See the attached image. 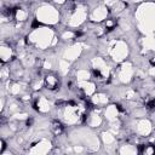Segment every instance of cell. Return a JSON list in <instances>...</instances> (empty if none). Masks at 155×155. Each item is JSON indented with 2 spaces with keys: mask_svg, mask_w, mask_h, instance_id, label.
Returning <instances> with one entry per match:
<instances>
[{
  "mask_svg": "<svg viewBox=\"0 0 155 155\" xmlns=\"http://www.w3.org/2000/svg\"><path fill=\"white\" fill-rule=\"evenodd\" d=\"M31 40L35 41L38 44L39 47L41 48H45L46 46L50 45V41H51V38H52V33L50 30H45V29H38L35 30L31 35H30Z\"/></svg>",
  "mask_w": 155,
  "mask_h": 155,
  "instance_id": "6da1fadb",
  "label": "cell"
},
{
  "mask_svg": "<svg viewBox=\"0 0 155 155\" xmlns=\"http://www.w3.org/2000/svg\"><path fill=\"white\" fill-rule=\"evenodd\" d=\"M38 18L45 23H56L58 19V12L51 6H44L38 11Z\"/></svg>",
  "mask_w": 155,
  "mask_h": 155,
  "instance_id": "7a4b0ae2",
  "label": "cell"
},
{
  "mask_svg": "<svg viewBox=\"0 0 155 155\" xmlns=\"http://www.w3.org/2000/svg\"><path fill=\"white\" fill-rule=\"evenodd\" d=\"M111 53H113L114 59L121 61V59H124V57L127 54V47H126V45H125L124 42L117 41V42H115V45H114V47H113V50H111Z\"/></svg>",
  "mask_w": 155,
  "mask_h": 155,
  "instance_id": "3957f363",
  "label": "cell"
},
{
  "mask_svg": "<svg viewBox=\"0 0 155 155\" xmlns=\"http://www.w3.org/2000/svg\"><path fill=\"white\" fill-rule=\"evenodd\" d=\"M50 149V143L47 142H40L39 144L34 145L31 148L30 155H45Z\"/></svg>",
  "mask_w": 155,
  "mask_h": 155,
  "instance_id": "277c9868",
  "label": "cell"
},
{
  "mask_svg": "<svg viewBox=\"0 0 155 155\" xmlns=\"http://www.w3.org/2000/svg\"><path fill=\"white\" fill-rule=\"evenodd\" d=\"M132 76V68L131 65L127 63L125 64L122 68H121V71H120V80L124 81V82H128Z\"/></svg>",
  "mask_w": 155,
  "mask_h": 155,
  "instance_id": "5b68a950",
  "label": "cell"
},
{
  "mask_svg": "<svg viewBox=\"0 0 155 155\" xmlns=\"http://www.w3.org/2000/svg\"><path fill=\"white\" fill-rule=\"evenodd\" d=\"M85 11L84 10H78V11H75L74 12V15L71 16V21H70V24L71 25H79L80 23H82L84 22V19H85Z\"/></svg>",
  "mask_w": 155,
  "mask_h": 155,
  "instance_id": "8992f818",
  "label": "cell"
},
{
  "mask_svg": "<svg viewBox=\"0 0 155 155\" xmlns=\"http://www.w3.org/2000/svg\"><path fill=\"white\" fill-rule=\"evenodd\" d=\"M137 131H138V133L142 134V136L148 134V133L151 131V126H150L149 121H145V120L140 121V122L138 124V126H137Z\"/></svg>",
  "mask_w": 155,
  "mask_h": 155,
  "instance_id": "52a82bcc",
  "label": "cell"
},
{
  "mask_svg": "<svg viewBox=\"0 0 155 155\" xmlns=\"http://www.w3.org/2000/svg\"><path fill=\"white\" fill-rule=\"evenodd\" d=\"M108 8H105V7H97L94 11H93V15H92V18H93V21H102V19H104V17L107 16V13H108V11H107Z\"/></svg>",
  "mask_w": 155,
  "mask_h": 155,
  "instance_id": "ba28073f",
  "label": "cell"
},
{
  "mask_svg": "<svg viewBox=\"0 0 155 155\" xmlns=\"http://www.w3.org/2000/svg\"><path fill=\"white\" fill-rule=\"evenodd\" d=\"M79 47H80V46H75V47L69 48V50L67 51V54H65L67 59H74V58L79 54V52H80V48H79Z\"/></svg>",
  "mask_w": 155,
  "mask_h": 155,
  "instance_id": "9c48e42d",
  "label": "cell"
},
{
  "mask_svg": "<svg viewBox=\"0 0 155 155\" xmlns=\"http://www.w3.org/2000/svg\"><path fill=\"white\" fill-rule=\"evenodd\" d=\"M137 150L132 145H125L121 148V155H136Z\"/></svg>",
  "mask_w": 155,
  "mask_h": 155,
  "instance_id": "30bf717a",
  "label": "cell"
},
{
  "mask_svg": "<svg viewBox=\"0 0 155 155\" xmlns=\"http://www.w3.org/2000/svg\"><path fill=\"white\" fill-rule=\"evenodd\" d=\"M38 105H39V109L42 110V111H46V110L50 109V104L45 98H40L39 102H38Z\"/></svg>",
  "mask_w": 155,
  "mask_h": 155,
  "instance_id": "8fae6325",
  "label": "cell"
},
{
  "mask_svg": "<svg viewBox=\"0 0 155 155\" xmlns=\"http://www.w3.org/2000/svg\"><path fill=\"white\" fill-rule=\"evenodd\" d=\"M107 116H108V119H110V120H113V119H116V115H117V110H116V108L115 107H109L108 109H107Z\"/></svg>",
  "mask_w": 155,
  "mask_h": 155,
  "instance_id": "7c38bea8",
  "label": "cell"
},
{
  "mask_svg": "<svg viewBox=\"0 0 155 155\" xmlns=\"http://www.w3.org/2000/svg\"><path fill=\"white\" fill-rule=\"evenodd\" d=\"M10 56H11V50H10L8 47L2 46V47H1V58H2V61L8 59Z\"/></svg>",
  "mask_w": 155,
  "mask_h": 155,
  "instance_id": "4fadbf2b",
  "label": "cell"
},
{
  "mask_svg": "<svg viewBox=\"0 0 155 155\" xmlns=\"http://www.w3.org/2000/svg\"><path fill=\"white\" fill-rule=\"evenodd\" d=\"M46 85L48 88H53L57 85V79L54 76H47L46 78Z\"/></svg>",
  "mask_w": 155,
  "mask_h": 155,
  "instance_id": "5bb4252c",
  "label": "cell"
},
{
  "mask_svg": "<svg viewBox=\"0 0 155 155\" xmlns=\"http://www.w3.org/2000/svg\"><path fill=\"white\" fill-rule=\"evenodd\" d=\"M107 101H108V98L105 96H103V94H98V96L93 97V102L96 104H103V103H107Z\"/></svg>",
  "mask_w": 155,
  "mask_h": 155,
  "instance_id": "9a60e30c",
  "label": "cell"
},
{
  "mask_svg": "<svg viewBox=\"0 0 155 155\" xmlns=\"http://www.w3.org/2000/svg\"><path fill=\"white\" fill-rule=\"evenodd\" d=\"M16 18H17L18 21H24V19L27 18V12H25L24 10H17V12H16Z\"/></svg>",
  "mask_w": 155,
  "mask_h": 155,
  "instance_id": "2e32d148",
  "label": "cell"
},
{
  "mask_svg": "<svg viewBox=\"0 0 155 155\" xmlns=\"http://www.w3.org/2000/svg\"><path fill=\"white\" fill-rule=\"evenodd\" d=\"M88 76H90V74H88V73H87L86 70H79V71H78V78H79L80 80L87 81Z\"/></svg>",
  "mask_w": 155,
  "mask_h": 155,
  "instance_id": "e0dca14e",
  "label": "cell"
},
{
  "mask_svg": "<svg viewBox=\"0 0 155 155\" xmlns=\"http://www.w3.org/2000/svg\"><path fill=\"white\" fill-rule=\"evenodd\" d=\"M101 124V117L98 115H92L91 116V121H90V125L91 126H98Z\"/></svg>",
  "mask_w": 155,
  "mask_h": 155,
  "instance_id": "ac0fdd59",
  "label": "cell"
},
{
  "mask_svg": "<svg viewBox=\"0 0 155 155\" xmlns=\"http://www.w3.org/2000/svg\"><path fill=\"white\" fill-rule=\"evenodd\" d=\"M145 46H147V48H155V40L147 39L145 40Z\"/></svg>",
  "mask_w": 155,
  "mask_h": 155,
  "instance_id": "d6986e66",
  "label": "cell"
}]
</instances>
